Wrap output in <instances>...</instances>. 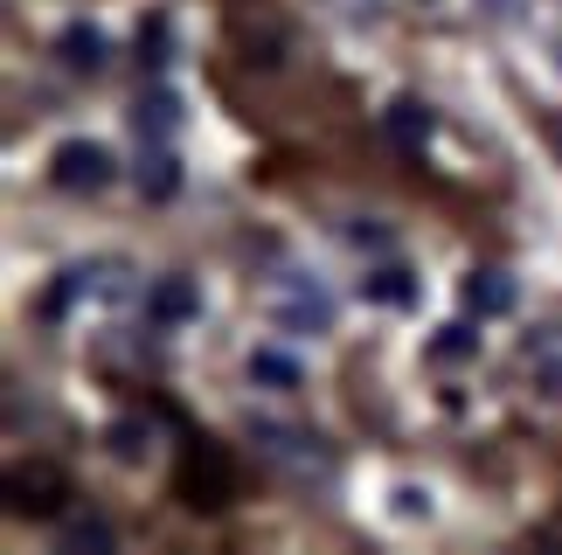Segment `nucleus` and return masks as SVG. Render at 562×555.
Listing matches in <instances>:
<instances>
[{
  "mask_svg": "<svg viewBox=\"0 0 562 555\" xmlns=\"http://www.w3.org/2000/svg\"><path fill=\"white\" fill-rule=\"evenodd\" d=\"M244 438H250V452L271 465V473H285L299 486H313V479H334V444L313 431V423H292V417H271V410H250L244 417Z\"/></svg>",
  "mask_w": 562,
  "mask_h": 555,
  "instance_id": "1",
  "label": "nucleus"
},
{
  "mask_svg": "<svg viewBox=\"0 0 562 555\" xmlns=\"http://www.w3.org/2000/svg\"><path fill=\"white\" fill-rule=\"evenodd\" d=\"M125 292H133V264H125V258H91V264L56 271V285H49V298H42V313H49V319L104 313V306H119Z\"/></svg>",
  "mask_w": 562,
  "mask_h": 555,
  "instance_id": "2",
  "label": "nucleus"
},
{
  "mask_svg": "<svg viewBox=\"0 0 562 555\" xmlns=\"http://www.w3.org/2000/svg\"><path fill=\"white\" fill-rule=\"evenodd\" d=\"M265 313H271L278 333H334L340 298L306 271H271L265 278Z\"/></svg>",
  "mask_w": 562,
  "mask_h": 555,
  "instance_id": "3",
  "label": "nucleus"
},
{
  "mask_svg": "<svg viewBox=\"0 0 562 555\" xmlns=\"http://www.w3.org/2000/svg\"><path fill=\"white\" fill-rule=\"evenodd\" d=\"M63 507H70V479H63L56 458H14L8 465V514L21 521H56Z\"/></svg>",
  "mask_w": 562,
  "mask_h": 555,
  "instance_id": "4",
  "label": "nucleus"
},
{
  "mask_svg": "<svg viewBox=\"0 0 562 555\" xmlns=\"http://www.w3.org/2000/svg\"><path fill=\"white\" fill-rule=\"evenodd\" d=\"M112 181H119V160L104 139H63L49 154V188H63V195H104Z\"/></svg>",
  "mask_w": 562,
  "mask_h": 555,
  "instance_id": "5",
  "label": "nucleus"
},
{
  "mask_svg": "<svg viewBox=\"0 0 562 555\" xmlns=\"http://www.w3.org/2000/svg\"><path fill=\"white\" fill-rule=\"evenodd\" d=\"M202 313H209V298L188 271H167L146 285V327L154 333H188V327H202Z\"/></svg>",
  "mask_w": 562,
  "mask_h": 555,
  "instance_id": "6",
  "label": "nucleus"
},
{
  "mask_svg": "<svg viewBox=\"0 0 562 555\" xmlns=\"http://www.w3.org/2000/svg\"><path fill=\"white\" fill-rule=\"evenodd\" d=\"M181 500L188 507H223L229 500V458L215 452L209 438H188V465H181Z\"/></svg>",
  "mask_w": 562,
  "mask_h": 555,
  "instance_id": "7",
  "label": "nucleus"
},
{
  "mask_svg": "<svg viewBox=\"0 0 562 555\" xmlns=\"http://www.w3.org/2000/svg\"><path fill=\"white\" fill-rule=\"evenodd\" d=\"M521 369H528V382H535L549 403H562V319L528 327V340H521Z\"/></svg>",
  "mask_w": 562,
  "mask_h": 555,
  "instance_id": "8",
  "label": "nucleus"
},
{
  "mask_svg": "<svg viewBox=\"0 0 562 555\" xmlns=\"http://www.w3.org/2000/svg\"><path fill=\"white\" fill-rule=\"evenodd\" d=\"M133 181H139L146 202H175V195H181V154H175V139H139Z\"/></svg>",
  "mask_w": 562,
  "mask_h": 555,
  "instance_id": "9",
  "label": "nucleus"
},
{
  "mask_svg": "<svg viewBox=\"0 0 562 555\" xmlns=\"http://www.w3.org/2000/svg\"><path fill=\"white\" fill-rule=\"evenodd\" d=\"M459 306H465L472 319H507V313H514V278L493 271V264L465 271V278H459Z\"/></svg>",
  "mask_w": 562,
  "mask_h": 555,
  "instance_id": "10",
  "label": "nucleus"
},
{
  "mask_svg": "<svg viewBox=\"0 0 562 555\" xmlns=\"http://www.w3.org/2000/svg\"><path fill=\"white\" fill-rule=\"evenodd\" d=\"M104 452H112L119 465H154V458H160V423H154V417H119V423H104Z\"/></svg>",
  "mask_w": 562,
  "mask_h": 555,
  "instance_id": "11",
  "label": "nucleus"
},
{
  "mask_svg": "<svg viewBox=\"0 0 562 555\" xmlns=\"http://www.w3.org/2000/svg\"><path fill=\"white\" fill-rule=\"evenodd\" d=\"M244 375L257 382V389H271V396H299V389H306V369H299V354H285V348H250Z\"/></svg>",
  "mask_w": 562,
  "mask_h": 555,
  "instance_id": "12",
  "label": "nucleus"
},
{
  "mask_svg": "<svg viewBox=\"0 0 562 555\" xmlns=\"http://www.w3.org/2000/svg\"><path fill=\"white\" fill-rule=\"evenodd\" d=\"M56 56H63V70L98 77L104 63H112V42H104V29H91V21H70V29L56 35Z\"/></svg>",
  "mask_w": 562,
  "mask_h": 555,
  "instance_id": "13",
  "label": "nucleus"
},
{
  "mask_svg": "<svg viewBox=\"0 0 562 555\" xmlns=\"http://www.w3.org/2000/svg\"><path fill=\"white\" fill-rule=\"evenodd\" d=\"M382 125H389V139H396L403 154H424V146H430V133H438V112H430L424 98H389Z\"/></svg>",
  "mask_w": 562,
  "mask_h": 555,
  "instance_id": "14",
  "label": "nucleus"
},
{
  "mask_svg": "<svg viewBox=\"0 0 562 555\" xmlns=\"http://www.w3.org/2000/svg\"><path fill=\"white\" fill-rule=\"evenodd\" d=\"M361 298H369V306H417V271L409 264H369Z\"/></svg>",
  "mask_w": 562,
  "mask_h": 555,
  "instance_id": "15",
  "label": "nucleus"
},
{
  "mask_svg": "<svg viewBox=\"0 0 562 555\" xmlns=\"http://www.w3.org/2000/svg\"><path fill=\"white\" fill-rule=\"evenodd\" d=\"M133 125H139V139H175L181 133V98L167 91V83H154V91L133 104Z\"/></svg>",
  "mask_w": 562,
  "mask_h": 555,
  "instance_id": "16",
  "label": "nucleus"
},
{
  "mask_svg": "<svg viewBox=\"0 0 562 555\" xmlns=\"http://www.w3.org/2000/svg\"><path fill=\"white\" fill-rule=\"evenodd\" d=\"M56 542L70 548V555H112L119 548V528L104 521V514H70V521L56 528Z\"/></svg>",
  "mask_w": 562,
  "mask_h": 555,
  "instance_id": "17",
  "label": "nucleus"
},
{
  "mask_svg": "<svg viewBox=\"0 0 562 555\" xmlns=\"http://www.w3.org/2000/svg\"><path fill=\"white\" fill-rule=\"evenodd\" d=\"M424 354L438 361V369H451V361H472V354H480V333H472L465 319H459V327H438V333H430V348H424Z\"/></svg>",
  "mask_w": 562,
  "mask_h": 555,
  "instance_id": "18",
  "label": "nucleus"
},
{
  "mask_svg": "<svg viewBox=\"0 0 562 555\" xmlns=\"http://www.w3.org/2000/svg\"><path fill=\"white\" fill-rule=\"evenodd\" d=\"M348 243H355V250H389V229H375V223H348Z\"/></svg>",
  "mask_w": 562,
  "mask_h": 555,
  "instance_id": "19",
  "label": "nucleus"
},
{
  "mask_svg": "<svg viewBox=\"0 0 562 555\" xmlns=\"http://www.w3.org/2000/svg\"><path fill=\"white\" fill-rule=\"evenodd\" d=\"M396 514H424V521H430V494H417V486H396Z\"/></svg>",
  "mask_w": 562,
  "mask_h": 555,
  "instance_id": "20",
  "label": "nucleus"
},
{
  "mask_svg": "<svg viewBox=\"0 0 562 555\" xmlns=\"http://www.w3.org/2000/svg\"><path fill=\"white\" fill-rule=\"evenodd\" d=\"M327 8H340V14H355V21H361V14H375V0H327Z\"/></svg>",
  "mask_w": 562,
  "mask_h": 555,
  "instance_id": "21",
  "label": "nucleus"
},
{
  "mask_svg": "<svg viewBox=\"0 0 562 555\" xmlns=\"http://www.w3.org/2000/svg\"><path fill=\"white\" fill-rule=\"evenodd\" d=\"M549 139H555V154H562V112H555V118H549Z\"/></svg>",
  "mask_w": 562,
  "mask_h": 555,
  "instance_id": "22",
  "label": "nucleus"
},
{
  "mask_svg": "<svg viewBox=\"0 0 562 555\" xmlns=\"http://www.w3.org/2000/svg\"><path fill=\"white\" fill-rule=\"evenodd\" d=\"M424 8H430V0H424Z\"/></svg>",
  "mask_w": 562,
  "mask_h": 555,
  "instance_id": "23",
  "label": "nucleus"
}]
</instances>
